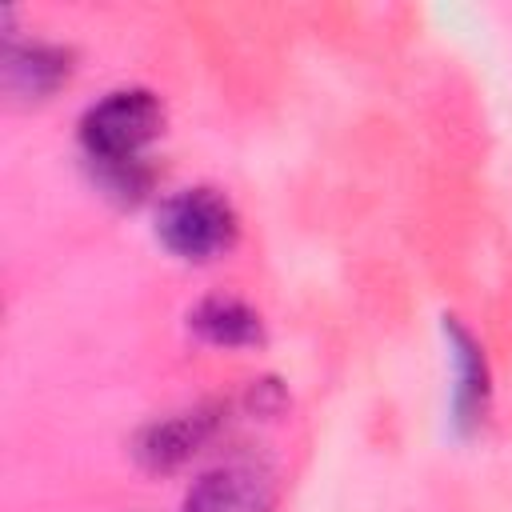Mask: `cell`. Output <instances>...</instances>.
Returning <instances> with one entry per match:
<instances>
[{
    "label": "cell",
    "instance_id": "cell-5",
    "mask_svg": "<svg viewBox=\"0 0 512 512\" xmlns=\"http://www.w3.org/2000/svg\"><path fill=\"white\" fill-rule=\"evenodd\" d=\"M444 336H448V352H452V368H456L452 420L460 432H472V428H480V420L488 412V392H492L488 360H484V348L476 344V336L456 316H444Z\"/></svg>",
    "mask_w": 512,
    "mask_h": 512
},
{
    "label": "cell",
    "instance_id": "cell-8",
    "mask_svg": "<svg viewBox=\"0 0 512 512\" xmlns=\"http://www.w3.org/2000/svg\"><path fill=\"white\" fill-rule=\"evenodd\" d=\"M92 176L116 204H140L152 184V168L144 160H92Z\"/></svg>",
    "mask_w": 512,
    "mask_h": 512
},
{
    "label": "cell",
    "instance_id": "cell-4",
    "mask_svg": "<svg viewBox=\"0 0 512 512\" xmlns=\"http://www.w3.org/2000/svg\"><path fill=\"white\" fill-rule=\"evenodd\" d=\"M272 504V472L248 460H232L204 472L184 496V512H272Z\"/></svg>",
    "mask_w": 512,
    "mask_h": 512
},
{
    "label": "cell",
    "instance_id": "cell-7",
    "mask_svg": "<svg viewBox=\"0 0 512 512\" xmlns=\"http://www.w3.org/2000/svg\"><path fill=\"white\" fill-rule=\"evenodd\" d=\"M188 328L216 348H252L264 340V324L256 308L236 296H208L188 312Z\"/></svg>",
    "mask_w": 512,
    "mask_h": 512
},
{
    "label": "cell",
    "instance_id": "cell-6",
    "mask_svg": "<svg viewBox=\"0 0 512 512\" xmlns=\"http://www.w3.org/2000/svg\"><path fill=\"white\" fill-rule=\"evenodd\" d=\"M72 76V52L56 44H12L4 48V88L20 100H44Z\"/></svg>",
    "mask_w": 512,
    "mask_h": 512
},
{
    "label": "cell",
    "instance_id": "cell-3",
    "mask_svg": "<svg viewBox=\"0 0 512 512\" xmlns=\"http://www.w3.org/2000/svg\"><path fill=\"white\" fill-rule=\"evenodd\" d=\"M220 428V408L216 404H200V408H188V412H176V416H164V420H152L136 444H132V456L140 460V468L148 472H172L180 468L184 460H192Z\"/></svg>",
    "mask_w": 512,
    "mask_h": 512
},
{
    "label": "cell",
    "instance_id": "cell-1",
    "mask_svg": "<svg viewBox=\"0 0 512 512\" xmlns=\"http://www.w3.org/2000/svg\"><path fill=\"white\" fill-rule=\"evenodd\" d=\"M164 104L148 88H116L80 116V144L88 160H140L160 136Z\"/></svg>",
    "mask_w": 512,
    "mask_h": 512
},
{
    "label": "cell",
    "instance_id": "cell-2",
    "mask_svg": "<svg viewBox=\"0 0 512 512\" xmlns=\"http://www.w3.org/2000/svg\"><path fill=\"white\" fill-rule=\"evenodd\" d=\"M236 228V208L216 188H184L168 196L156 212V236L180 260H212L228 252Z\"/></svg>",
    "mask_w": 512,
    "mask_h": 512
}]
</instances>
